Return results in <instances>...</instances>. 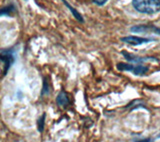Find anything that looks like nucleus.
<instances>
[{
	"instance_id": "nucleus-1",
	"label": "nucleus",
	"mask_w": 160,
	"mask_h": 142,
	"mask_svg": "<svg viewBox=\"0 0 160 142\" xmlns=\"http://www.w3.org/2000/svg\"><path fill=\"white\" fill-rule=\"evenodd\" d=\"M133 8L142 14H156L160 11V0H132Z\"/></svg>"
},
{
	"instance_id": "nucleus-2",
	"label": "nucleus",
	"mask_w": 160,
	"mask_h": 142,
	"mask_svg": "<svg viewBox=\"0 0 160 142\" xmlns=\"http://www.w3.org/2000/svg\"><path fill=\"white\" fill-rule=\"evenodd\" d=\"M16 60V54L14 49H2L0 50V61L3 63V75L5 76Z\"/></svg>"
},
{
	"instance_id": "nucleus-3",
	"label": "nucleus",
	"mask_w": 160,
	"mask_h": 142,
	"mask_svg": "<svg viewBox=\"0 0 160 142\" xmlns=\"http://www.w3.org/2000/svg\"><path fill=\"white\" fill-rule=\"evenodd\" d=\"M116 68L119 71H129V72H132L136 76H144L149 71L148 66H144V65L141 64L133 65L132 63H122V62L117 63Z\"/></svg>"
},
{
	"instance_id": "nucleus-4",
	"label": "nucleus",
	"mask_w": 160,
	"mask_h": 142,
	"mask_svg": "<svg viewBox=\"0 0 160 142\" xmlns=\"http://www.w3.org/2000/svg\"><path fill=\"white\" fill-rule=\"evenodd\" d=\"M124 58L127 60L129 63H137V64H142L148 61H154V62H159V59L156 57H152V56H147V57H141V56H135L133 54H130L126 51H122L121 52Z\"/></svg>"
},
{
	"instance_id": "nucleus-5",
	"label": "nucleus",
	"mask_w": 160,
	"mask_h": 142,
	"mask_svg": "<svg viewBox=\"0 0 160 142\" xmlns=\"http://www.w3.org/2000/svg\"><path fill=\"white\" fill-rule=\"evenodd\" d=\"M130 31L134 33H155L160 35V28L154 25H145V24H140V25H134L130 28Z\"/></svg>"
},
{
	"instance_id": "nucleus-6",
	"label": "nucleus",
	"mask_w": 160,
	"mask_h": 142,
	"mask_svg": "<svg viewBox=\"0 0 160 142\" xmlns=\"http://www.w3.org/2000/svg\"><path fill=\"white\" fill-rule=\"evenodd\" d=\"M122 42L126 43V44H130V45H141V44H145L151 41H155V39L153 38H148V37H139V36H125L122 37L121 39Z\"/></svg>"
},
{
	"instance_id": "nucleus-7",
	"label": "nucleus",
	"mask_w": 160,
	"mask_h": 142,
	"mask_svg": "<svg viewBox=\"0 0 160 142\" xmlns=\"http://www.w3.org/2000/svg\"><path fill=\"white\" fill-rule=\"evenodd\" d=\"M56 103L59 107H62V108H66L69 106L70 104V99L68 97V94L65 92V91H60L59 94L57 95L56 97Z\"/></svg>"
},
{
	"instance_id": "nucleus-8",
	"label": "nucleus",
	"mask_w": 160,
	"mask_h": 142,
	"mask_svg": "<svg viewBox=\"0 0 160 142\" xmlns=\"http://www.w3.org/2000/svg\"><path fill=\"white\" fill-rule=\"evenodd\" d=\"M17 11V8L14 4H9L0 8V17L1 16H11Z\"/></svg>"
},
{
	"instance_id": "nucleus-9",
	"label": "nucleus",
	"mask_w": 160,
	"mask_h": 142,
	"mask_svg": "<svg viewBox=\"0 0 160 142\" xmlns=\"http://www.w3.org/2000/svg\"><path fill=\"white\" fill-rule=\"evenodd\" d=\"M61 1L63 2V4L65 5V6H66L68 9H69V11L71 12V14L74 16V18L77 20L78 22H80V23H83L84 22V18H83V16L81 14H80L76 9H75L73 6H71V5H70L66 0H61Z\"/></svg>"
},
{
	"instance_id": "nucleus-10",
	"label": "nucleus",
	"mask_w": 160,
	"mask_h": 142,
	"mask_svg": "<svg viewBox=\"0 0 160 142\" xmlns=\"http://www.w3.org/2000/svg\"><path fill=\"white\" fill-rule=\"evenodd\" d=\"M45 118H46V113H43L37 120V129H38V132H40V133H42L44 130Z\"/></svg>"
},
{
	"instance_id": "nucleus-11",
	"label": "nucleus",
	"mask_w": 160,
	"mask_h": 142,
	"mask_svg": "<svg viewBox=\"0 0 160 142\" xmlns=\"http://www.w3.org/2000/svg\"><path fill=\"white\" fill-rule=\"evenodd\" d=\"M49 91H50V86L49 83L47 81V78H44L43 79V86H42V90H41V95H47L49 94Z\"/></svg>"
},
{
	"instance_id": "nucleus-12",
	"label": "nucleus",
	"mask_w": 160,
	"mask_h": 142,
	"mask_svg": "<svg viewBox=\"0 0 160 142\" xmlns=\"http://www.w3.org/2000/svg\"><path fill=\"white\" fill-rule=\"evenodd\" d=\"M91 1H92L94 4L98 5V6H103L104 4H106L107 0H91Z\"/></svg>"
},
{
	"instance_id": "nucleus-13",
	"label": "nucleus",
	"mask_w": 160,
	"mask_h": 142,
	"mask_svg": "<svg viewBox=\"0 0 160 142\" xmlns=\"http://www.w3.org/2000/svg\"><path fill=\"white\" fill-rule=\"evenodd\" d=\"M135 141H152V140L147 138V139H137V140H135Z\"/></svg>"
},
{
	"instance_id": "nucleus-14",
	"label": "nucleus",
	"mask_w": 160,
	"mask_h": 142,
	"mask_svg": "<svg viewBox=\"0 0 160 142\" xmlns=\"http://www.w3.org/2000/svg\"><path fill=\"white\" fill-rule=\"evenodd\" d=\"M158 138H160V134H159V135H158Z\"/></svg>"
},
{
	"instance_id": "nucleus-15",
	"label": "nucleus",
	"mask_w": 160,
	"mask_h": 142,
	"mask_svg": "<svg viewBox=\"0 0 160 142\" xmlns=\"http://www.w3.org/2000/svg\"><path fill=\"white\" fill-rule=\"evenodd\" d=\"M24 1H27V0H24Z\"/></svg>"
}]
</instances>
